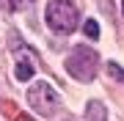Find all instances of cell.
Segmentation results:
<instances>
[{"mask_svg":"<svg viewBox=\"0 0 124 121\" xmlns=\"http://www.w3.org/2000/svg\"><path fill=\"white\" fill-rule=\"evenodd\" d=\"M97 69H99V55L91 47H77V50H72L69 58H66V72L80 83H94Z\"/></svg>","mask_w":124,"mask_h":121,"instance_id":"6da1fadb","label":"cell"},{"mask_svg":"<svg viewBox=\"0 0 124 121\" xmlns=\"http://www.w3.org/2000/svg\"><path fill=\"white\" fill-rule=\"evenodd\" d=\"M77 8L69 0H50L47 6V25L55 33H72L77 28Z\"/></svg>","mask_w":124,"mask_h":121,"instance_id":"7a4b0ae2","label":"cell"},{"mask_svg":"<svg viewBox=\"0 0 124 121\" xmlns=\"http://www.w3.org/2000/svg\"><path fill=\"white\" fill-rule=\"evenodd\" d=\"M28 102L39 116H53L58 107V96L50 83H33V88L28 91Z\"/></svg>","mask_w":124,"mask_h":121,"instance_id":"3957f363","label":"cell"},{"mask_svg":"<svg viewBox=\"0 0 124 121\" xmlns=\"http://www.w3.org/2000/svg\"><path fill=\"white\" fill-rule=\"evenodd\" d=\"M85 121H108V110L99 99H91L88 110H85Z\"/></svg>","mask_w":124,"mask_h":121,"instance_id":"277c9868","label":"cell"},{"mask_svg":"<svg viewBox=\"0 0 124 121\" xmlns=\"http://www.w3.org/2000/svg\"><path fill=\"white\" fill-rule=\"evenodd\" d=\"M33 0H0V11H22Z\"/></svg>","mask_w":124,"mask_h":121,"instance_id":"5b68a950","label":"cell"},{"mask_svg":"<svg viewBox=\"0 0 124 121\" xmlns=\"http://www.w3.org/2000/svg\"><path fill=\"white\" fill-rule=\"evenodd\" d=\"M14 74H17V80H31V77H33V63L31 61H19Z\"/></svg>","mask_w":124,"mask_h":121,"instance_id":"8992f818","label":"cell"},{"mask_svg":"<svg viewBox=\"0 0 124 121\" xmlns=\"http://www.w3.org/2000/svg\"><path fill=\"white\" fill-rule=\"evenodd\" d=\"M83 30H85V36H91V39H97V36H99V25L94 22V19H88V22L83 25Z\"/></svg>","mask_w":124,"mask_h":121,"instance_id":"52a82bcc","label":"cell"},{"mask_svg":"<svg viewBox=\"0 0 124 121\" xmlns=\"http://www.w3.org/2000/svg\"><path fill=\"white\" fill-rule=\"evenodd\" d=\"M108 72H110V74H113L119 83H124V69L119 66V63H108Z\"/></svg>","mask_w":124,"mask_h":121,"instance_id":"ba28073f","label":"cell"},{"mask_svg":"<svg viewBox=\"0 0 124 121\" xmlns=\"http://www.w3.org/2000/svg\"><path fill=\"white\" fill-rule=\"evenodd\" d=\"M17 121H31V118H28V116H17Z\"/></svg>","mask_w":124,"mask_h":121,"instance_id":"9c48e42d","label":"cell"},{"mask_svg":"<svg viewBox=\"0 0 124 121\" xmlns=\"http://www.w3.org/2000/svg\"><path fill=\"white\" fill-rule=\"evenodd\" d=\"M121 8H124V0H121Z\"/></svg>","mask_w":124,"mask_h":121,"instance_id":"30bf717a","label":"cell"}]
</instances>
